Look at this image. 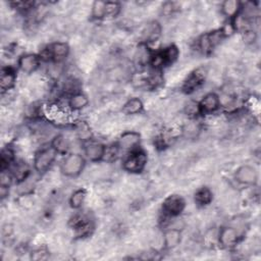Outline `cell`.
Masks as SVG:
<instances>
[{"label": "cell", "instance_id": "27", "mask_svg": "<svg viewBox=\"0 0 261 261\" xmlns=\"http://www.w3.org/2000/svg\"><path fill=\"white\" fill-rule=\"evenodd\" d=\"M121 7L118 3L106 2V18H115L119 15Z\"/></svg>", "mask_w": 261, "mask_h": 261}, {"label": "cell", "instance_id": "20", "mask_svg": "<svg viewBox=\"0 0 261 261\" xmlns=\"http://www.w3.org/2000/svg\"><path fill=\"white\" fill-rule=\"evenodd\" d=\"M163 240H165V246L168 249H172L177 247L182 240V234L180 230L177 228H171V230L166 231L165 235H163Z\"/></svg>", "mask_w": 261, "mask_h": 261}, {"label": "cell", "instance_id": "2", "mask_svg": "<svg viewBox=\"0 0 261 261\" xmlns=\"http://www.w3.org/2000/svg\"><path fill=\"white\" fill-rule=\"evenodd\" d=\"M147 154L140 149L130 152L123 161L124 171L130 174H140L147 165Z\"/></svg>", "mask_w": 261, "mask_h": 261}, {"label": "cell", "instance_id": "10", "mask_svg": "<svg viewBox=\"0 0 261 261\" xmlns=\"http://www.w3.org/2000/svg\"><path fill=\"white\" fill-rule=\"evenodd\" d=\"M235 179L238 183L242 185L253 186L258 181V174L253 167L245 165L237 170L235 174Z\"/></svg>", "mask_w": 261, "mask_h": 261}, {"label": "cell", "instance_id": "8", "mask_svg": "<svg viewBox=\"0 0 261 261\" xmlns=\"http://www.w3.org/2000/svg\"><path fill=\"white\" fill-rule=\"evenodd\" d=\"M141 142V136L137 132H133V130H127L124 132L118 139L117 147L119 150L129 151L132 152L136 149H139V145Z\"/></svg>", "mask_w": 261, "mask_h": 261}, {"label": "cell", "instance_id": "7", "mask_svg": "<svg viewBox=\"0 0 261 261\" xmlns=\"http://www.w3.org/2000/svg\"><path fill=\"white\" fill-rule=\"evenodd\" d=\"M206 75L207 72L204 68H199L197 70H195L184 82V85L182 87L183 91L187 94H190L195 90H197L204 83L206 79Z\"/></svg>", "mask_w": 261, "mask_h": 261}, {"label": "cell", "instance_id": "14", "mask_svg": "<svg viewBox=\"0 0 261 261\" xmlns=\"http://www.w3.org/2000/svg\"><path fill=\"white\" fill-rule=\"evenodd\" d=\"M105 151H106V146H104L101 143H88L85 148H84V152L86 157L91 160V161H100L104 158L105 155Z\"/></svg>", "mask_w": 261, "mask_h": 261}, {"label": "cell", "instance_id": "29", "mask_svg": "<svg viewBox=\"0 0 261 261\" xmlns=\"http://www.w3.org/2000/svg\"><path fill=\"white\" fill-rule=\"evenodd\" d=\"M15 6L16 9L18 10H23V11H27L32 9V7H34V3L32 2H17L13 4Z\"/></svg>", "mask_w": 261, "mask_h": 261}, {"label": "cell", "instance_id": "28", "mask_svg": "<svg viewBox=\"0 0 261 261\" xmlns=\"http://www.w3.org/2000/svg\"><path fill=\"white\" fill-rule=\"evenodd\" d=\"M49 256L48 251L45 248H38L31 253V258L33 260H45Z\"/></svg>", "mask_w": 261, "mask_h": 261}, {"label": "cell", "instance_id": "15", "mask_svg": "<svg viewBox=\"0 0 261 261\" xmlns=\"http://www.w3.org/2000/svg\"><path fill=\"white\" fill-rule=\"evenodd\" d=\"M242 11V5L237 0H225L221 5V13L228 19H236Z\"/></svg>", "mask_w": 261, "mask_h": 261}, {"label": "cell", "instance_id": "13", "mask_svg": "<svg viewBox=\"0 0 261 261\" xmlns=\"http://www.w3.org/2000/svg\"><path fill=\"white\" fill-rule=\"evenodd\" d=\"M239 240H240V236L237 230L235 227H231V226L222 227L218 235L219 244L222 247L227 249L235 247L239 243Z\"/></svg>", "mask_w": 261, "mask_h": 261}, {"label": "cell", "instance_id": "18", "mask_svg": "<svg viewBox=\"0 0 261 261\" xmlns=\"http://www.w3.org/2000/svg\"><path fill=\"white\" fill-rule=\"evenodd\" d=\"M213 199V194L211 190L207 187H202L200 188L197 192L195 193L194 196V201L198 206H207L208 204L211 203Z\"/></svg>", "mask_w": 261, "mask_h": 261}, {"label": "cell", "instance_id": "17", "mask_svg": "<svg viewBox=\"0 0 261 261\" xmlns=\"http://www.w3.org/2000/svg\"><path fill=\"white\" fill-rule=\"evenodd\" d=\"M89 104L88 97L81 92L74 93L69 99V107L73 111H79L85 108Z\"/></svg>", "mask_w": 261, "mask_h": 261}, {"label": "cell", "instance_id": "25", "mask_svg": "<svg viewBox=\"0 0 261 261\" xmlns=\"http://www.w3.org/2000/svg\"><path fill=\"white\" fill-rule=\"evenodd\" d=\"M160 32H161V28H160L159 24L157 22H152L151 24H149L147 26V30L145 33L146 40H148L150 42L155 41L159 37Z\"/></svg>", "mask_w": 261, "mask_h": 261}, {"label": "cell", "instance_id": "4", "mask_svg": "<svg viewBox=\"0 0 261 261\" xmlns=\"http://www.w3.org/2000/svg\"><path fill=\"white\" fill-rule=\"evenodd\" d=\"M57 154L58 153L52 146L38 151L34 158L35 170L39 174H43V173L47 172L53 165V162H54Z\"/></svg>", "mask_w": 261, "mask_h": 261}, {"label": "cell", "instance_id": "12", "mask_svg": "<svg viewBox=\"0 0 261 261\" xmlns=\"http://www.w3.org/2000/svg\"><path fill=\"white\" fill-rule=\"evenodd\" d=\"M19 68L26 74H32L38 70L40 67V56L33 53L23 54L18 61Z\"/></svg>", "mask_w": 261, "mask_h": 261}, {"label": "cell", "instance_id": "1", "mask_svg": "<svg viewBox=\"0 0 261 261\" xmlns=\"http://www.w3.org/2000/svg\"><path fill=\"white\" fill-rule=\"evenodd\" d=\"M86 166L85 158L77 153L69 154L65 156L61 162V173L69 178H76L80 176Z\"/></svg>", "mask_w": 261, "mask_h": 261}, {"label": "cell", "instance_id": "9", "mask_svg": "<svg viewBox=\"0 0 261 261\" xmlns=\"http://www.w3.org/2000/svg\"><path fill=\"white\" fill-rule=\"evenodd\" d=\"M70 54V47L64 42H56L49 45L43 52V56L54 61H61Z\"/></svg>", "mask_w": 261, "mask_h": 261}, {"label": "cell", "instance_id": "11", "mask_svg": "<svg viewBox=\"0 0 261 261\" xmlns=\"http://www.w3.org/2000/svg\"><path fill=\"white\" fill-rule=\"evenodd\" d=\"M220 98L215 93L206 94L198 103V110L201 114H210L220 107Z\"/></svg>", "mask_w": 261, "mask_h": 261}, {"label": "cell", "instance_id": "6", "mask_svg": "<svg viewBox=\"0 0 261 261\" xmlns=\"http://www.w3.org/2000/svg\"><path fill=\"white\" fill-rule=\"evenodd\" d=\"M186 208V201L180 195H170L162 203V209L169 216H178Z\"/></svg>", "mask_w": 261, "mask_h": 261}, {"label": "cell", "instance_id": "26", "mask_svg": "<svg viewBox=\"0 0 261 261\" xmlns=\"http://www.w3.org/2000/svg\"><path fill=\"white\" fill-rule=\"evenodd\" d=\"M29 172L30 171H29L27 165H25L24 162H20V163H17L13 169V177L21 182V181H24L27 179Z\"/></svg>", "mask_w": 261, "mask_h": 261}, {"label": "cell", "instance_id": "19", "mask_svg": "<svg viewBox=\"0 0 261 261\" xmlns=\"http://www.w3.org/2000/svg\"><path fill=\"white\" fill-rule=\"evenodd\" d=\"M144 108L143 102L139 98H130L122 106V112L126 115H134L142 112Z\"/></svg>", "mask_w": 261, "mask_h": 261}, {"label": "cell", "instance_id": "24", "mask_svg": "<svg viewBox=\"0 0 261 261\" xmlns=\"http://www.w3.org/2000/svg\"><path fill=\"white\" fill-rule=\"evenodd\" d=\"M92 17L95 20L106 18V2H95L92 6Z\"/></svg>", "mask_w": 261, "mask_h": 261}, {"label": "cell", "instance_id": "16", "mask_svg": "<svg viewBox=\"0 0 261 261\" xmlns=\"http://www.w3.org/2000/svg\"><path fill=\"white\" fill-rule=\"evenodd\" d=\"M17 81V74L11 68H5L2 72V79H0V87L3 93L14 88Z\"/></svg>", "mask_w": 261, "mask_h": 261}, {"label": "cell", "instance_id": "22", "mask_svg": "<svg viewBox=\"0 0 261 261\" xmlns=\"http://www.w3.org/2000/svg\"><path fill=\"white\" fill-rule=\"evenodd\" d=\"M51 146L56 150V152L58 154H64V153H67V151L69 149V142L64 136L57 135L52 140Z\"/></svg>", "mask_w": 261, "mask_h": 261}, {"label": "cell", "instance_id": "23", "mask_svg": "<svg viewBox=\"0 0 261 261\" xmlns=\"http://www.w3.org/2000/svg\"><path fill=\"white\" fill-rule=\"evenodd\" d=\"M15 153L11 148H5L0 155V167L2 171H6L10 168V166L14 162Z\"/></svg>", "mask_w": 261, "mask_h": 261}, {"label": "cell", "instance_id": "5", "mask_svg": "<svg viewBox=\"0 0 261 261\" xmlns=\"http://www.w3.org/2000/svg\"><path fill=\"white\" fill-rule=\"evenodd\" d=\"M225 37L223 29H219L204 34L198 42V46L203 53H210Z\"/></svg>", "mask_w": 261, "mask_h": 261}, {"label": "cell", "instance_id": "3", "mask_svg": "<svg viewBox=\"0 0 261 261\" xmlns=\"http://www.w3.org/2000/svg\"><path fill=\"white\" fill-rule=\"evenodd\" d=\"M179 54L180 52L178 47L175 45H170L163 50L151 55L150 63L153 68H155V70H158L166 67V65L174 63L178 59Z\"/></svg>", "mask_w": 261, "mask_h": 261}, {"label": "cell", "instance_id": "21", "mask_svg": "<svg viewBox=\"0 0 261 261\" xmlns=\"http://www.w3.org/2000/svg\"><path fill=\"white\" fill-rule=\"evenodd\" d=\"M87 197V191L85 189L76 190L70 198V205L74 209H79L83 206Z\"/></svg>", "mask_w": 261, "mask_h": 261}]
</instances>
